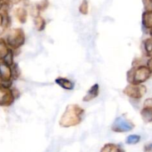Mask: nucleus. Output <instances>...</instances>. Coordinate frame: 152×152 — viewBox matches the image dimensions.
Returning <instances> with one entry per match:
<instances>
[{
  "mask_svg": "<svg viewBox=\"0 0 152 152\" xmlns=\"http://www.w3.org/2000/svg\"><path fill=\"white\" fill-rule=\"evenodd\" d=\"M84 114V110L79 105H67L59 120V125L63 128H69L79 125L82 122Z\"/></svg>",
  "mask_w": 152,
  "mask_h": 152,
  "instance_id": "f257e3e1",
  "label": "nucleus"
},
{
  "mask_svg": "<svg viewBox=\"0 0 152 152\" xmlns=\"http://www.w3.org/2000/svg\"><path fill=\"white\" fill-rule=\"evenodd\" d=\"M152 72L147 66H133L127 72V81L131 84H142L150 78Z\"/></svg>",
  "mask_w": 152,
  "mask_h": 152,
  "instance_id": "f03ea898",
  "label": "nucleus"
},
{
  "mask_svg": "<svg viewBox=\"0 0 152 152\" xmlns=\"http://www.w3.org/2000/svg\"><path fill=\"white\" fill-rule=\"evenodd\" d=\"M5 41L8 43L10 49H12L13 51L20 49L26 42V34L23 29L18 28L10 31L8 34L7 35Z\"/></svg>",
  "mask_w": 152,
  "mask_h": 152,
  "instance_id": "7ed1b4c3",
  "label": "nucleus"
},
{
  "mask_svg": "<svg viewBox=\"0 0 152 152\" xmlns=\"http://www.w3.org/2000/svg\"><path fill=\"white\" fill-rule=\"evenodd\" d=\"M134 127H135L134 124L128 120L127 118L119 116L116 118V119L114 120L111 126V130L116 133H124L131 131V130L134 129Z\"/></svg>",
  "mask_w": 152,
  "mask_h": 152,
  "instance_id": "20e7f679",
  "label": "nucleus"
},
{
  "mask_svg": "<svg viewBox=\"0 0 152 152\" xmlns=\"http://www.w3.org/2000/svg\"><path fill=\"white\" fill-rule=\"evenodd\" d=\"M145 86L142 84H128L123 90L124 94L135 100L142 99L146 93Z\"/></svg>",
  "mask_w": 152,
  "mask_h": 152,
  "instance_id": "39448f33",
  "label": "nucleus"
},
{
  "mask_svg": "<svg viewBox=\"0 0 152 152\" xmlns=\"http://www.w3.org/2000/svg\"><path fill=\"white\" fill-rule=\"evenodd\" d=\"M11 87H6L0 85V107H9L15 101Z\"/></svg>",
  "mask_w": 152,
  "mask_h": 152,
  "instance_id": "423d86ee",
  "label": "nucleus"
},
{
  "mask_svg": "<svg viewBox=\"0 0 152 152\" xmlns=\"http://www.w3.org/2000/svg\"><path fill=\"white\" fill-rule=\"evenodd\" d=\"M140 114L142 119L145 123L152 122V98L145 101L144 107L142 109Z\"/></svg>",
  "mask_w": 152,
  "mask_h": 152,
  "instance_id": "0eeeda50",
  "label": "nucleus"
},
{
  "mask_svg": "<svg viewBox=\"0 0 152 152\" xmlns=\"http://www.w3.org/2000/svg\"><path fill=\"white\" fill-rule=\"evenodd\" d=\"M99 94V85L98 84H95L94 85L92 86L90 88V90L87 91V94L83 98V101L84 102H90L98 97Z\"/></svg>",
  "mask_w": 152,
  "mask_h": 152,
  "instance_id": "6e6552de",
  "label": "nucleus"
},
{
  "mask_svg": "<svg viewBox=\"0 0 152 152\" xmlns=\"http://www.w3.org/2000/svg\"><path fill=\"white\" fill-rule=\"evenodd\" d=\"M55 83L62 87L63 89H65L67 90H72L74 89L75 84L72 81L69 80L66 78H62V77H59V78L55 79Z\"/></svg>",
  "mask_w": 152,
  "mask_h": 152,
  "instance_id": "1a4fd4ad",
  "label": "nucleus"
},
{
  "mask_svg": "<svg viewBox=\"0 0 152 152\" xmlns=\"http://www.w3.org/2000/svg\"><path fill=\"white\" fill-rule=\"evenodd\" d=\"M142 23L145 28L152 29V10H147L143 13Z\"/></svg>",
  "mask_w": 152,
  "mask_h": 152,
  "instance_id": "9d476101",
  "label": "nucleus"
},
{
  "mask_svg": "<svg viewBox=\"0 0 152 152\" xmlns=\"http://www.w3.org/2000/svg\"><path fill=\"white\" fill-rule=\"evenodd\" d=\"M100 152H125L122 146L114 143L105 144L101 149Z\"/></svg>",
  "mask_w": 152,
  "mask_h": 152,
  "instance_id": "9b49d317",
  "label": "nucleus"
},
{
  "mask_svg": "<svg viewBox=\"0 0 152 152\" xmlns=\"http://www.w3.org/2000/svg\"><path fill=\"white\" fill-rule=\"evenodd\" d=\"M10 47L5 39H0V62L5 58L10 51Z\"/></svg>",
  "mask_w": 152,
  "mask_h": 152,
  "instance_id": "f8f14e48",
  "label": "nucleus"
},
{
  "mask_svg": "<svg viewBox=\"0 0 152 152\" xmlns=\"http://www.w3.org/2000/svg\"><path fill=\"white\" fill-rule=\"evenodd\" d=\"M15 16L20 23H25L27 20L28 12L24 8H18L15 10Z\"/></svg>",
  "mask_w": 152,
  "mask_h": 152,
  "instance_id": "ddd939ff",
  "label": "nucleus"
},
{
  "mask_svg": "<svg viewBox=\"0 0 152 152\" xmlns=\"http://www.w3.org/2000/svg\"><path fill=\"white\" fill-rule=\"evenodd\" d=\"M34 26L36 29L39 31H43L46 28V20H44L43 17H42L40 15H37L34 17Z\"/></svg>",
  "mask_w": 152,
  "mask_h": 152,
  "instance_id": "4468645a",
  "label": "nucleus"
},
{
  "mask_svg": "<svg viewBox=\"0 0 152 152\" xmlns=\"http://www.w3.org/2000/svg\"><path fill=\"white\" fill-rule=\"evenodd\" d=\"M143 48L146 55L152 57V38H148L143 41Z\"/></svg>",
  "mask_w": 152,
  "mask_h": 152,
  "instance_id": "2eb2a0df",
  "label": "nucleus"
},
{
  "mask_svg": "<svg viewBox=\"0 0 152 152\" xmlns=\"http://www.w3.org/2000/svg\"><path fill=\"white\" fill-rule=\"evenodd\" d=\"M14 51L11 49H10L9 52L8 53V55L5 57V58H4V59L2 60V61H1V62H3L4 64H7V65H8L9 66H12L13 64H14Z\"/></svg>",
  "mask_w": 152,
  "mask_h": 152,
  "instance_id": "dca6fc26",
  "label": "nucleus"
},
{
  "mask_svg": "<svg viewBox=\"0 0 152 152\" xmlns=\"http://www.w3.org/2000/svg\"><path fill=\"white\" fill-rule=\"evenodd\" d=\"M140 139H141V137H140V135L132 134V135H130L127 137L125 142L128 145H135L137 144L140 141Z\"/></svg>",
  "mask_w": 152,
  "mask_h": 152,
  "instance_id": "f3484780",
  "label": "nucleus"
},
{
  "mask_svg": "<svg viewBox=\"0 0 152 152\" xmlns=\"http://www.w3.org/2000/svg\"><path fill=\"white\" fill-rule=\"evenodd\" d=\"M11 72H12L13 80L17 79L20 76V74H21V71H20V66H19L18 64H16V63L13 64V66H11Z\"/></svg>",
  "mask_w": 152,
  "mask_h": 152,
  "instance_id": "a211bd4d",
  "label": "nucleus"
},
{
  "mask_svg": "<svg viewBox=\"0 0 152 152\" xmlns=\"http://www.w3.org/2000/svg\"><path fill=\"white\" fill-rule=\"evenodd\" d=\"M88 2L87 0H83V2H81V4L79 6V11L81 14H84V15H87L88 14Z\"/></svg>",
  "mask_w": 152,
  "mask_h": 152,
  "instance_id": "6ab92c4d",
  "label": "nucleus"
},
{
  "mask_svg": "<svg viewBox=\"0 0 152 152\" xmlns=\"http://www.w3.org/2000/svg\"><path fill=\"white\" fill-rule=\"evenodd\" d=\"M145 152H151L152 151V143L151 144H148L147 145L145 146L144 148Z\"/></svg>",
  "mask_w": 152,
  "mask_h": 152,
  "instance_id": "aec40b11",
  "label": "nucleus"
},
{
  "mask_svg": "<svg viewBox=\"0 0 152 152\" xmlns=\"http://www.w3.org/2000/svg\"><path fill=\"white\" fill-rule=\"evenodd\" d=\"M3 22H4V14L3 13L0 12V28H2L3 27Z\"/></svg>",
  "mask_w": 152,
  "mask_h": 152,
  "instance_id": "412c9836",
  "label": "nucleus"
},
{
  "mask_svg": "<svg viewBox=\"0 0 152 152\" xmlns=\"http://www.w3.org/2000/svg\"><path fill=\"white\" fill-rule=\"evenodd\" d=\"M147 66L148 67L149 69L152 72V57H151L147 61Z\"/></svg>",
  "mask_w": 152,
  "mask_h": 152,
  "instance_id": "4be33fe9",
  "label": "nucleus"
},
{
  "mask_svg": "<svg viewBox=\"0 0 152 152\" xmlns=\"http://www.w3.org/2000/svg\"><path fill=\"white\" fill-rule=\"evenodd\" d=\"M4 2H5V0H0V11H2V8H3Z\"/></svg>",
  "mask_w": 152,
  "mask_h": 152,
  "instance_id": "5701e85b",
  "label": "nucleus"
},
{
  "mask_svg": "<svg viewBox=\"0 0 152 152\" xmlns=\"http://www.w3.org/2000/svg\"><path fill=\"white\" fill-rule=\"evenodd\" d=\"M150 34H151V36L152 37V29H151L150 30Z\"/></svg>",
  "mask_w": 152,
  "mask_h": 152,
  "instance_id": "b1692460",
  "label": "nucleus"
}]
</instances>
